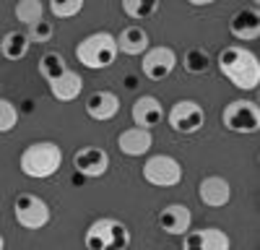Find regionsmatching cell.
<instances>
[{
  "instance_id": "cell-1",
  "label": "cell",
  "mask_w": 260,
  "mask_h": 250,
  "mask_svg": "<svg viewBox=\"0 0 260 250\" xmlns=\"http://www.w3.org/2000/svg\"><path fill=\"white\" fill-rule=\"evenodd\" d=\"M216 63H219L221 76L229 78L237 89L252 91L257 83H260V63H257V55L250 52L247 47L229 45V47H224L219 52Z\"/></svg>"
},
{
  "instance_id": "cell-2",
  "label": "cell",
  "mask_w": 260,
  "mask_h": 250,
  "mask_svg": "<svg viewBox=\"0 0 260 250\" xmlns=\"http://www.w3.org/2000/svg\"><path fill=\"white\" fill-rule=\"evenodd\" d=\"M62 164V149L55 141H37L29 143L18 157V167L26 177L34 180H47L52 175H57Z\"/></svg>"
},
{
  "instance_id": "cell-3",
  "label": "cell",
  "mask_w": 260,
  "mask_h": 250,
  "mask_svg": "<svg viewBox=\"0 0 260 250\" xmlns=\"http://www.w3.org/2000/svg\"><path fill=\"white\" fill-rule=\"evenodd\" d=\"M78 63H83L91 71H104L110 68L117 57V39L110 32H94L89 37H83L76 47Z\"/></svg>"
},
{
  "instance_id": "cell-4",
  "label": "cell",
  "mask_w": 260,
  "mask_h": 250,
  "mask_svg": "<svg viewBox=\"0 0 260 250\" xmlns=\"http://www.w3.org/2000/svg\"><path fill=\"white\" fill-rule=\"evenodd\" d=\"M86 250H127L130 245V229L112 216H102L89 224L83 237Z\"/></svg>"
},
{
  "instance_id": "cell-5",
  "label": "cell",
  "mask_w": 260,
  "mask_h": 250,
  "mask_svg": "<svg viewBox=\"0 0 260 250\" xmlns=\"http://www.w3.org/2000/svg\"><path fill=\"white\" fill-rule=\"evenodd\" d=\"M221 122H224V128L232 131V133L250 136V133H257V128H260V110H257V104L250 102V99H234V102H229L224 107Z\"/></svg>"
},
{
  "instance_id": "cell-6",
  "label": "cell",
  "mask_w": 260,
  "mask_h": 250,
  "mask_svg": "<svg viewBox=\"0 0 260 250\" xmlns=\"http://www.w3.org/2000/svg\"><path fill=\"white\" fill-rule=\"evenodd\" d=\"M143 180L156 188H175L182 182V164L169 154H156V157L146 159Z\"/></svg>"
},
{
  "instance_id": "cell-7",
  "label": "cell",
  "mask_w": 260,
  "mask_h": 250,
  "mask_svg": "<svg viewBox=\"0 0 260 250\" xmlns=\"http://www.w3.org/2000/svg\"><path fill=\"white\" fill-rule=\"evenodd\" d=\"M13 214L16 222L24 227V229H42L50 224V206L45 198H39L34 193H21L13 201Z\"/></svg>"
},
{
  "instance_id": "cell-8",
  "label": "cell",
  "mask_w": 260,
  "mask_h": 250,
  "mask_svg": "<svg viewBox=\"0 0 260 250\" xmlns=\"http://www.w3.org/2000/svg\"><path fill=\"white\" fill-rule=\"evenodd\" d=\"M169 125H172V131L175 133H198L203 125H206V112L198 102H192V99H180L175 107L169 110L167 115Z\"/></svg>"
},
{
  "instance_id": "cell-9",
  "label": "cell",
  "mask_w": 260,
  "mask_h": 250,
  "mask_svg": "<svg viewBox=\"0 0 260 250\" xmlns=\"http://www.w3.org/2000/svg\"><path fill=\"white\" fill-rule=\"evenodd\" d=\"M177 66V52L172 47H148L143 52L141 68L148 81H164Z\"/></svg>"
},
{
  "instance_id": "cell-10",
  "label": "cell",
  "mask_w": 260,
  "mask_h": 250,
  "mask_svg": "<svg viewBox=\"0 0 260 250\" xmlns=\"http://www.w3.org/2000/svg\"><path fill=\"white\" fill-rule=\"evenodd\" d=\"M182 250H232V240L224 229H187L182 235Z\"/></svg>"
},
{
  "instance_id": "cell-11",
  "label": "cell",
  "mask_w": 260,
  "mask_h": 250,
  "mask_svg": "<svg viewBox=\"0 0 260 250\" xmlns=\"http://www.w3.org/2000/svg\"><path fill=\"white\" fill-rule=\"evenodd\" d=\"M73 167L83 177H102L110 170V154L102 146H83L73 154Z\"/></svg>"
},
{
  "instance_id": "cell-12",
  "label": "cell",
  "mask_w": 260,
  "mask_h": 250,
  "mask_svg": "<svg viewBox=\"0 0 260 250\" xmlns=\"http://www.w3.org/2000/svg\"><path fill=\"white\" fill-rule=\"evenodd\" d=\"M130 117H133V125L136 128H143V131H151L164 120V107L156 97H138L133 102V110H130Z\"/></svg>"
},
{
  "instance_id": "cell-13",
  "label": "cell",
  "mask_w": 260,
  "mask_h": 250,
  "mask_svg": "<svg viewBox=\"0 0 260 250\" xmlns=\"http://www.w3.org/2000/svg\"><path fill=\"white\" fill-rule=\"evenodd\" d=\"M192 224V214L185 203H169L159 214V227L172 237H182Z\"/></svg>"
},
{
  "instance_id": "cell-14",
  "label": "cell",
  "mask_w": 260,
  "mask_h": 250,
  "mask_svg": "<svg viewBox=\"0 0 260 250\" xmlns=\"http://www.w3.org/2000/svg\"><path fill=\"white\" fill-rule=\"evenodd\" d=\"M117 112H120V97L115 91L99 89V91H94L89 99H86V115H89L91 120L107 122V120H112Z\"/></svg>"
},
{
  "instance_id": "cell-15",
  "label": "cell",
  "mask_w": 260,
  "mask_h": 250,
  "mask_svg": "<svg viewBox=\"0 0 260 250\" xmlns=\"http://www.w3.org/2000/svg\"><path fill=\"white\" fill-rule=\"evenodd\" d=\"M229 32L234 39L240 42H252L260 37V16H257V6H250V8H242L237 11L229 21Z\"/></svg>"
},
{
  "instance_id": "cell-16",
  "label": "cell",
  "mask_w": 260,
  "mask_h": 250,
  "mask_svg": "<svg viewBox=\"0 0 260 250\" xmlns=\"http://www.w3.org/2000/svg\"><path fill=\"white\" fill-rule=\"evenodd\" d=\"M198 198L206 206H211V208H221V206H226L232 201V185H229V180H224L219 175H211V177L201 180Z\"/></svg>"
},
{
  "instance_id": "cell-17",
  "label": "cell",
  "mask_w": 260,
  "mask_h": 250,
  "mask_svg": "<svg viewBox=\"0 0 260 250\" xmlns=\"http://www.w3.org/2000/svg\"><path fill=\"white\" fill-rule=\"evenodd\" d=\"M151 143H154V136L151 131H143V128H127L117 136V146L125 157H143L151 151Z\"/></svg>"
},
{
  "instance_id": "cell-18",
  "label": "cell",
  "mask_w": 260,
  "mask_h": 250,
  "mask_svg": "<svg viewBox=\"0 0 260 250\" xmlns=\"http://www.w3.org/2000/svg\"><path fill=\"white\" fill-rule=\"evenodd\" d=\"M81 91H83V78L76 71H71V68L50 83V94L57 102H73V99H78Z\"/></svg>"
},
{
  "instance_id": "cell-19",
  "label": "cell",
  "mask_w": 260,
  "mask_h": 250,
  "mask_svg": "<svg viewBox=\"0 0 260 250\" xmlns=\"http://www.w3.org/2000/svg\"><path fill=\"white\" fill-rule=\"evenodd\" d=\"M117 39V52H125V55H143L148 50V32L143 26H125L120 32Z\"/></svg>"
},
{
  "instance_id": "cell-20",
  "label": "cell",
  "mask_w": 260,
  "mask_h": 250,
  "mask_svg": "<svg viewBox=\"0 0 260 250\" xmlns=\"http://www.w3.org/2000/svg\"><path fill=\"white\" fill-rule=\"evenodd\" d=\"M29 47H31V42L26 37V32H8L3 34V39H0V52H3L6 60H24L29 55Z\"/></svg>"
},
{
  "instance_id": "cell-21",
  "label": "cell",
  "mask_w": 260,
  "mask_h": 250,
  "mask_svg": "<svg viewBox=\"0 0 260 250\" xmlns=\"http://www.w3.org/2000/svg\"><path fill=\"white\" fill-rule=\"evenodd\" d=\"M211 52L206 47H190L185 55H182V68L192 76H201V73H208L211 68Z\"/></svg>"
},
{
  "instance_id": "cell-22",
  "label": "cell",
  "mask_w": 260,
  "mask_h": 250,
  "mask_svg": "<svg viewBox=\"0 0 260 250\" xmlns=\"http://www.w3.org/2000/svg\"><path fill=\"white\" fill-rule=\"evenodd\" d=\"M37 68H39V76L45 78L47 83H52L55 78H60L65 71H68V66H65V57H62L60 52H45V55L39 57Z\"/></svg>"
},
{
  "instance_id": "cell-23",
  "label": "cell",
  "mask_w": 260,
  "mask_h": 250,
  "mask_svg": "<svg viewBox=\"0 0 260 250\" xmlns=\"http://www.w3.org/2000/svg\"><path fill=\"white\" fill-rule=\"evenodd\" d=\"M161 8L159 0H122V13L130 21H146Z\"/></svg>"
},
{
  "instance_id": "cell-24",
  "label": "cell",
  "mask_w": 260,
  "mask_h": 250,
  "mask_svg": "<svg viewBox=\"0 0 260 250\" xmlns=\"http://www.w3.org/2000/svg\"><path fill=\"white\" fill-rule=\"evenodd\" d=\"M16 18L24 26H34L37 21L45 18V6L39 0H21V3H16Z\"/></svg>"
},
{
  "instance_id": "cell-25",
  "label": "cell",
  "mask_w": 260,
  "mask_h": 250,
  "mask_svg": "<svg viewBox=\"0 0 260 250\" xmlns=\"http://www.w3.org/2000/svg\"><path fill=\"white\" fill-rule=\"evenodd\" d=\"M16 122H18V107H16L11 99L0 97V133L13 131Z\"/></svg>"
},
{
  "instance_id": "cell-26",
  "label": "cell",
  "mask_w": 260,
  "mask_h": 250,
  "mask_svg": "<svg viewBox=\"0 0 260 250\" xmlns=\"http://www.w3.org/2000/svg\"><path fill=\"white\" fill-rule=\"evenodd\" d=\"M83 11V0H52L50 3V13L55 18H71L78 16Z\"/></svg>"
},
{
  "instance_id": "cell-27",
  "label": "cell",
  "mask_w": 260,
  "mask_h": 250,
  "mask_svg": "<svg viewBox=\"0 0 260 250\" xmlns=\"http://www.w3.org/2000/svg\"><path fill=\"white\" fill-rule=\"evenodd\" d=\"M52 34H55V26H52V21H37L34 26H29V32H26V37H29V42H37V45H45V42H50L52 39Z\"/></svg>"
},
{
  "instance_id": "cell-28",
  "label": "cell",
  "mask_w": 260,
  "mask_h": 250,
  "mask_svg": "<svg viewBox=\"0 0 260 250\" xmlns=\"http://www.w3.org/2000/svg\"><path fill=\"white\" fill-rule=\"evenodd\" d=\"M6 247V240H3V235H0V250H3Z\"/></svg>"
}]
</instances>
